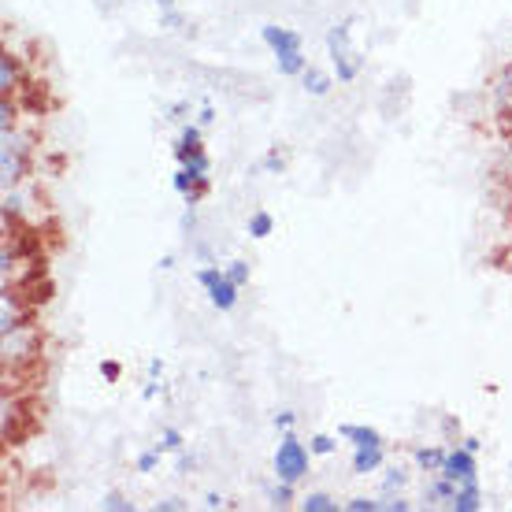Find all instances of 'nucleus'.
Wrapping results in <instances>:
<instances>
[{
	"label": "nucleus",
	"instance_id": "aec40b11",
	"mask_svg": "<svg viewBox=\"0 0 512 512\" xmlns=\"http://www.w3.org/2000/svg\"><path fill=\"white\" fill-rule=\"evenodd\" d=\"M405 483H409V472H401V468L386 472L383 487H379V498H386V494H401V490H405Z\"/></svg>",
	"mask_w": 512,
	"mask_h": 512
},
{
	"label": "nucleus",
	"instance_id": "1a4fd4ad",
	"mask_svg": "<svg viewBox=\"0 0 512 512\" xmlns=\"http://www.w3.org/2000/svg\"><path fill=\"white\" fill-rule=\"evenodd\" d=\"M338 438H342V442H349V449L386 446V438L379 435L375 427H368V423H342V427H338Z\"/></svg>",
	"mask_w": 512,
	"mask_h": 512
},
{
	"label": "nucleus",
	"instance_id": "6e6552de",
	"mask_svg": "<svg viewBox=\"0 0 512 512\" xmlns=\"http://www.w3.org/2000/svg\"><path fill=\"white\" fill-rule=\"evenodd\" d=\"M353 475H379L386 468V446H360L349 457Z\"/></svg>",
	"mask_w": 512,
	"mask_h": 512
},
{
	"label": "nucleus",
	"instance_id": "4be33fe9",
	"mask_svg": "<svg viewBox=\"0 0 512 512\" xmlns=\"http://www.w3.org/2000/svg\"><path fill=\"white\" fill-rule=\"evenodd\" d=\"M160 446H164V453H182L186 449V435H182L179 427H164L160 431Z\"/></svg>",
	"mask_w": 512,
	"mask_h": 512
},
{
	"label": "nucleus",
	"instance_id": "9b49d317",
	"mask_svg": "<svg viewBox=\"0 0 512 512\" xmlns=\"http://www.w3.org/2000/svg\"><path fill=\"white\" fill-rule=\"evenodd\" d=\"M446 453H449L446 446H416V449H412V464H416V472L435 475V472H442Z\"/></svg>",
	"mask_w": 512,
	"mask_h": 512
},
{
	"label": "nucleus",
	"instance_id": "f03ea898",
	"mask_svg": "<svg viewBox=\"0 0 512 512\" xmlns=\"http://www.w3.org/2000/svg\"><path fill=\"white\" fill-rule=\"evenodd\" d=\"M271 468H275V479L282 483H301L312 472V449L294 435V431H282L279 446H275V457H271Z\"/></svg>",
	"mask_w": 512,
	"mask_h": 512
},
{
	"label": "nucleus",
	"instance_id": "ddd939ff",
	"mask_svg": "<svg viewBox=\"0 0 512 512\" xmlns=\"http://www.w3.org/2000/svg\"><path fill=\"white\" fill-rule=\"evenodd\" d=\"M275 71H279L282 78H301L308 71L305 49H294V52H282V56H275Z\"/></svg>",
	"mask_w": 512,
	"mask_h": 512
},
{
	"label": "nucleus",
	"instance_id": "a211bd4d",
	"mask_svg": "<svg viewBox=\"0 0 512 512\" xmlns=\"http://www.w3.org/2000/svg\"><path fill=\"white\" fill-rule=\"evenodd\" d=\"M294 483H282V479H275V487H268V505L271 509H290L294 505Z\"/></svg>",
	"mask_w": 512,
	"mask_h": 512
},
{
	"label": "nucleus",
	"instance_id": "f704fd0d",
	"mask_svg": "<svg viewBox=\"0 0 512 512\" xmlns=\"http://www.w3.org/2000/svg\"><path fill=\"white\" fill-rule=\"evenodd\" d=\"M160 375H164V360H149V379H160Z\"/></svg>",
	"mask_w": 512,
	"mask_h": 512
},
{
	"label": "nucleus",
	"instance_id": "c756f323",
	"mask_svg": "<svg viewBox=\"0 0 512 512\" xmlns=\"http://www.w3.org/2000/svg\"><path fill=\"white\" fill-rule=\"evenodd\" d=\"M193 464H197V461H193V457L186 453V449H182V453H175V468H179V475H190V472H193Z\"/></svg>",
	"mask_w": 512,
	"mask_h": 512
},
{
	"label": "nucleus",
	"instance_id": "dca6fc26",
	"mask_svg": "<svg viewBox=\"0 0 512 512\" xmlns=\"http://www.w3.org/2000/svg\"><path fill=\"white\" fill-rule=\"evenodd\" d=\"M15 86H19V67H15L12 52H4V56H0V93L8 97Z\"/></svg>",
	"mask_w": 512,
	"mask_h": 512
},
{
	"label": "nucleus",
	"instance_id": "f3484780",
	"mask_svg": "<svg viewBox=\"0 0 512 512\" xmlns=\"http://www.w3.org/2000/svg\"><path fill=\"white\" fill-rule=\"evenodd\" d=\"M160 461H164V446H160V442H156V446L141 449V453H138V461H134V472H141V475H153L156 468H160Z\"/></svg>",
	"mask_w": 512,
	"mask_h": 512
},
{
	"label": "nucleus",
	"instance_id": "2f4dec72",
	"mask_svg": "<svg viewBox=\"0 0 512 512\" xmlns=\"http://www.w3.org/2000/svg\"><path fill=\"white\" fill-rule=\"evenodd\" d=\"M197 123H201V127H212V123H216V108H212V104H201V112H197Z\"/></svg>",
	"mask_w": 512,
	"mask_h": 512
},
{
	"label": "nucleus",
	"instance_id": "412c9836",
	"mask_svg": "<svg viewBox=\"0 0 512 512\" xmlns=\"http://www.w3.org/2000/svg\"><path fill=\"white\" fill-rule=\"evenodd\" d=\"M342 438H331V435H312L308 438V449H312V457H334V449H338Z\"/></svg>",
	"mask_w": 512,
	"mask_h": 512
},
{
	"label": "nucleus",
	"instance_id": "bb28decb",
	"mask_svg": "<svg viewBox=\"0 0 512 512\" xmlns=\"http://www.w3.org/2000/svg\"><path fill=\"white\" fill-rule=\"evenodd\" d=\"M101 379L104 383H119V379H123V364H119L116 357L101 360Z\"/></svg>",
	"mask_w": 512,
	"mask_h": 512
},
{
	"label": "nucleus",
	"instance_id": "2eb2a0df",
	"mask_svg": "<svg viewBox=\"0 0 512 512\" xmlns=\"http://www.w3.org/2000/svg\"><path fill=\"white\" fill-rule=\"evenodd\" d=\"M297 509L301 512H338V501L323 490H308L305 498H297Z\"/></svg>",
	"mask_w": 512,
	"mask_h": 512
},
{
	"label": "nucleus",
	"instance_id": "7ed1b4c3",
	"mask_svg": "<svg viewBox=\"0 0 512 512\" xmlns=\"http://www.w3.org/2000/svg\"><path fill=\"white\" fill-rule=\"evenodd\" d=\"M197 286L205 290L208 305L216 308V312H234L238 301H242V286H234V282L227 279V271L216 268V264L197 268Z\"/></svg>",
	"mask_w": 512,
	"mask_h": 512
},
{
	"label": "nucleus",
	"instance_id": "20e7f679",
	"mask_svg": "<svg viewBox=\"0 0 512 512\" xmlns=\"http://www.w3.org/2000/svg\"><path fill=\"white\" fill-rule=\"evenodd\" d=\"M26 153L30 145L23 141L19 130H4V145H0V182L4 190H15L26 175Z\"/></svg>",
	"mask_w": 512,
	"mask_h": 512
},
{
	"label": "nucleus",
	"instance_id": "a878e982",
	"mask_svg": "<svg viewBox=\"0 0 512 512\" xmlns=\"http://www.w3.org/2000/svg\"><path fill=\"white\" fill-rule=\"evenodd\" d=\"M282 167H286V160L279 156V149H268L260 160V171H268V175H282Z\"/></svg>",
	"mask_w": 512,
	"mask_h": 512
},
{
	"label": "nucleus",
	"instance_id": "5701e85b",
	"mask_svg": "<svg viewBox=\"0 0 512 512\" xmlns=\"http://www.w3.org/2000/svg\"><path fill=\"white\" fill-rule=\"evenodd\" d=\"M101 509L104 512H134V501H127L123 494H116V490H108L101 498Z\"/></svg>",
	"mask_w": 512,
	"mask_h": 512
},
{
	"label": "nucleus",
	"instance_id": "7c9ffc66",
	"mask_svg": "<svg viewBox=\"0 0 512 512\" xmlns=\"http://www.w3.org/2000/svg\"><path fill=\"white\" fill-rule=\"evenodd\" d=\"M186 509V501L182 498H167V501H156V512H182Z\"/></svg>",
	"mask_w": 512,
	"mask_h": 512
},
{
	"label": "nucleus",
	"instance_id": "e433bc0d",
	"mask_svg": "<svg viewBox=\"0 0 512 512\" xmlns=\"http://www.w3.org/2000/svg\"><path fill=\"white\" fill-rule=\"evenodd\" d=\"M175 4H179V0H156V8H160V12H164V8H175Z\"/></svg>",
	"mask_w": 512,
	"mask_h": 512
},
{
	"label": "nucleus",
	"instance_id": "f257e3e1",
	"mask_svg": "<svg viewBox=\"0 0 512 512\" xmlns=\"http://www.w3.org/2000/svg\"><path fill=\"white\" fill-rule=\"evenodd\" d=\"M327 56H331V71L338 78V86H353L364 71V60H360V52L353 49V15L349 19H338V23L327 30Z\"/></svg>",
	"mask_w": 512,
	"mask_h": 512
},
{
	"label": "nucleus",
	"instance_id": "4468645a",
	"mask_svg": "<svg viewBox=\"0 0 512 512\" xmlns=\"http://www.w3.org/2000/svg\"><path fill=\"white\" fill-rule=\"evenodd\" d=\"M245 234H249L253 242H264V238H271V234H275V216H271V212H264V208H260V212H253V216L245 219Z\"/></svg>",
	"mask_w": 512,
	"mask_h": 512
},
{
	"label": "nucleus",
	"instance_id": "b1692460",
	"mask_svg": "<svg viewBox=\"0 0 512 512\" xmlns=\"http://www.w3.org/2000/svg\"><path fill=\"white\" fill-rule=\"evenodd\" d=\"M346 512H383V498H349Z\"/></svg>",
	"mask_w": 512,
	"mask_h": 512
},
{
	"label": "nucleus",
	"instance_id": "473e14b6",
	"mask_svg": "<svg viewBox=\"0 0 512 512\" xmlns=\"http://www.w3.org/2000/svg\"><path fill=\"white\" fill-rule=\"evenodd\" d=\"M186 112H190V101H179V104H171V112H167V119H179V123H182V119H190Z\"/></svg>",
	"mask_w": 512,
	"mask_h": 512
},
{
	"label": "nucleus",
	"instance_id": "6ab92c4d",
	"mask_svg": "<svg viewBox=\"0 0 512 512\" xmlns=\"http://www.w3.org/2000/svg\"><path fill=\"white\" fill-rule=\"evenodd\" d=\"M223 271H227V279L234 282V286H249V279H253V268H249V260H231V264H223Z\"/></svg>",
	"mask_w": 512,
	"mask_h": 512
},
{
	"label": "nucleus",
	"instance_id": "f8f14e48",
	"mask_svg": "<svg viewBox=\"0 0 512 512\" xmlns=\"http://www.w3.org/2000/svg\"><path fill=\"white\" fill-rule=\"evenodd\" d=\"M334 82H338V78H331L327 71H320V67L308 64V71L301 75V90H305L308 97H327V93L334 90Z\"/></svg>",
	"mask_w": 512,
	"mask_h": 512
},
{
	"label": "nucleus",
	"instance_id": "423d86ee",
	"mask_svg": "<svg viewBox=\"0 0 512 512\" xmlns=\"http://www.w3.org/2000/svg\"><path fill=\"white\" fill-rule=\"evenodd\" d=\"M260 41H264V49H268L271 56L305 49L301 34H297V30H290V26H279V23H264V26H260Z\"/></svg>",
	"mask_w": 512,
	"mask_h": 512
},
{
	"label": "nucleus",
	"instance_id": "72a5a7b5",
	"mask_svg": "<svg viewBox=\"0 0 512 512\" xmlns=\"http://www.w3.org/2000/svg\"><path fill=\"white\" fill-rule=\"evenodd\" d=\"M201 505H205V509H223L227 501H223V494H216V490H208L205 501H201Z\"/></svg>",
	"mask_w": 512,
	"mask_h": 512
},
{
	"label": "nucleus",
	"instance_id": "c9c22d12",
	"mask_svg": "<svg viewBox=\"0 0 512 512\" xmlns=\"http://www.w3.org/2000/svg\"><path fill=\"white\" fill-rule=\"evenodd\" d=\"M464 449H472V453H479V438H461Z\"/></svg>",
	"mask_w": 512,
	"mask_h": 512
},
{
	"label": "nucleus",
	"instance_id": "9d476101",
	"mask_svg": "<svg viewBox=\"0 0 512 512\" xmlns=\"http://www.w3.org/2000/svg\"><path fill=\"white\" fill-rule=\"evenodd\" d=\"M205 127L201 123H182V130H179V138H175V160H186L190 153H197V149H205Z\"/></svg>",
	"mask_w": 512,
	"mask_h": 512
},
{
	"label": "nucleus",
	"instance_id": "393cba45",
	"mask_svg": "<svg viewBox=\"0 0 512 512\" xmlns=\"http://www.w3.org/2000/svg\"><path fill=\"white\" fill-rule=\"evenodd\" d=\"M271 423H275V431H279V435H282V431H294V427H297V412L294 409H279L275 416H271Z\"/></svg>",
	"mask_w": 512,
	"mask_h": 512
},
{
	"label": "nucleus",
	"instance_id": "0eeeda50",
	"mask_svg": "<svg viewBox=\"0 0 512 512\" xmlns=\"http://www.w3.org/2000/svg\"><path fill=\"white\" fill-rule=\"evenodd\" d=\"M494 116L512 127V56L505 60L498 78H494Z\"/></svg>",
	"mask_w": 512,
	"mask_h": 512
},
{
	"label": "nucleus",
	"instance_id": "cd10ccee",
	"mask_svg": "<svg viewBox=\"0 0 512 512\" xmlns=\"http://www.w3.org/2000/svg\"><path fill=\"white\" fill-rule=\"evenodd\" d=\"M160 26H164V30H182L186 19H182L179 8H164V12H160Z\"/></svg>",
	"mask_w": 512,
	"mask_h": 512
},
{
	"label": "nucleus",
	"instance_id": "c85d7f7f",
	"mask_svg": "<svg viewBox=\"0 0 512 512\" xmlns=\"http://www.w3.org/2000/svg\"><path fill=\"white\" fill-rule=\"evenodd\" d=\"M412 501H405L401 494H386L383 498V512H409Z\"/></svg>",
	"mask_w": 512,
	"mask_h": 512
},
{
	"label": "nucleus",
	"instance_id": "39448f33",
	"mask_svg": "<svg viewBox=\"0 0 512 512\" xmlns=\"http://www.w3.org/2000/svg\"><path fill=\"white\" fill-rule=\"evenodd\" d=\"M475 457H479V453H472V449L449 446L446 464H442V475L453 479V483H475V479H479V461H475Z\"/></svg>",
	"mask_w": 512,
	"mask_h": 512
}]
</instances>
